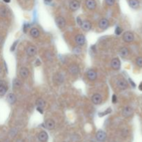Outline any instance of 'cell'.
Wrapping results in <instances>:
<instances>
[{
  "mask_svg": "<svg viewBox=\"0 0 142 142\" xmlns=\"http://www.w3.org/2000/svg\"><path fill=\"white\" fill-rule=\"evenodd\" d=\"M111 67L114 70H119L121 68V62L118 58H114L111 60Z\"/></svg>",
  "mask_w": 142,
  "mask_h": 142,
  "instance_id": "cell-4",
  "label": "cell"
},
{
  "mask_svg": "<svg viewBox=\"0 0 142 142\" xmlns=\"http://www.w3.org/2000/svg\"><path fill=\"white\" fill-rule=\"evenodd\" d=\"M80 6V3L78 0H72L69 4V8L72 11H76L79 9Z\"/></svg>",
  "mask_w": 142,
  "mask_h": 142,
  "instance_id": "cell-7",
  "label": "cell"
},
{
  "mask_svg": "<svg viewBox=\"0 0 142 142\" xmlns=\"http://www.w3.org/2000/svg\"><path fill=\"white\" fill-rule=\"evenodd\" d=\"M45 127L47 128L48 130H53L55 128V122L54 120L47 119L45 121Z\"/></svg>",
  "mask_w": 142,
  "mask_h": 142,
  "instance_id": "cell-19",
  "label": "cell"
},
{
  "mask_svg": "<svg viewBox=\"0 0 142 142\" xmlns=\"http://www.w3.org/2000/svg\"><path fill=\"white\" fill-rule=\"evenodd\" d=\"M109 21L107 20V19L103 18L101 19V20L99 21V28L102 30H105L109 27Z\"/></svg>",
  "mask_w": 142,
  "mask_h": 142,
  "instance_id": "cell-8",
  "label": "cell"
},
{
  "mask_svg": "<svg viewBox=\"0 0 142 142\" xmlns=\"http://www.w3.org/2000/svg\"><path fill=\"white\" fill-rule=\"evenodd\" d=\"M112 112V109L110 107L109 108H107L105 112H99V117H103V116L107 115V114H109V113H111Z\"/></svg>",
  "mask_w": 142,
  "mask_h": 142,
  "instance_id": "cell-27",
  "label": "cell"
},
{
  "mask_svg": "<svg viewBox=\"0 0 142 142\" xmlns=\"http://www.w3.org/2000/svg\"><path fill=\"white\" fill-rule=\"evenodd\" d=\"M6 14H7V11H6V8H4V7L0 8V15L2 17H4L6 16Z\"/></svg>",
  "mask_w": 142,
  "mask_h": 142,
  "instance_id": "cell-28",
  "label": "cell"
},
{
  "mask_svg": "<svg viewBox=\"0 0 142 142\" xmlns=\"http://www.w3.org/2000/svg\"><path fill=\"white\" fill-rule=\"evenodd\" d=\"M117 101V97L115 94H113V96H112V103H116Z\"/></svg>",
  "mask_w": 142,
  "mask_h": 142,
  "instance_id": "cell-33",
  "label": "cell"
},
{
  "mask_svg": "<svg viewBox=\"0 0 142 142\" xmlns=\"http://www.w3.org/2000/svg\"><path fill=\"white\" fill-rule=\"evenodd\" d=\"M133 109H132V107H129V106H126L123 109V111H122V114L124 116V117L128 118L132 117L133 115Z\"/></svg>",
  "mask_w": 142,
  "mask_h": 142,
  "instance_id": "cell-2",
  "label": "cell"
},
{
  "mask_svg": "<svg viewBox=\"0 0 142 142\" xmlns=\"http://www.w3.org/2000/svg\"><path fill=\"white\" fill-rule=\"evenodd\" d=\"M4 2H6V3H10V0H3Z\"/></svg>",
  "mask_w": 142,
  "mask_h": 142,
  "instance_id": "cell-39",
  "label": "cell"
},
{
  "mask_svg": "<svg viewBox=\"0 0 142 142\" xmlns=\"http://www.w3.org/2000/svg\"><path fill=\"white\" fill-rule=\"evenodd\" d=\"M56 25L58 26V27L59 29H63L65 25H66V21H65V19L63 17L59 16L57 17L56 18Z\"/></svg>",
  "mask_w": 142,
  "mask_h": 142,
  "instance_id": "cell-3",
  "label": "cell"
},
{
  "mask_svg": "<svg viewBox=\"0 0 142 142\" xmlns=\"http://www.w3.org/2000/svg\"><path fill=\"white\" fill-rule=\"evenodd\" d=\"M30 34L34 38H37L40 36V31L37 28H32L30 31Z\"/></svg>",
  "mask_w": 142,
  "mask_h": 142,
  "instance_id": "cell-23",
  "label": "cell"
},
{
  "mask_svg": "<svg viewBox=\"0 0 142 142\" xmlns=\"http://www.w3.org/2000/svg\"><path fill=\"white\" fill-rule=\"evenodd\" d=\"M55 78H56V82H58L59 83H62L63 82V80H64V78H63V76L61 75L60 74H57L55 76Z\"/></svg>",
  "mask_w": 142,
  "mask_h": 142,
  "instance_id": "cell-26",
  "label": "cell"
},
{
  "mask_svg": "<svg viewBox=\"0 0 142 142\" xmlns=\"http://www.w3.org/2000/svg\"><path fill=\"white\" fill-rule=\"evenodd\" d=\"M96 139L99 141H104L106 139L107 135H106V133L104 131L99 130V131L97 132L96 134Z\"/></svg>",
  "mask_w": 142,
  "mask_h": 142,
  "instance_id": "cell-14",
  "label": "cell"
},
{
  "mask_svg": "<svg viewBox=\"0 0 142 142\" xmlns=\"http://www.w3.org/2000/svg\"><path fill=\"white\" fill-rule=\"evenodd\" d=\"M69 72L72 75H77L80 72V68L76 64H72L69 67Z\"/></svg>",
  "mask_w": 142,
  "mask_h": 142,
  "instance_id": "cell-6",
  "label": "cell"
},
{
  "mask_svg": "<svg viewBox=\"0 0 142 142\" xmlns=\"http://www.w3.org/2000/svg\"><path fill=\"white\" fill-rule=\"evenodd\" d=\"M76 20H77V22H78V24L79 25H81V24H82V21L81 20V19L80 18V17H77V18H76Z\"/></svg>",
  "mask_w": 142,
  "mask_h": 142,
  "instance_id": "cell-36",
  "label": "cell"
},
{
  "mask_svg": "<svg viewBox=\"0 0 142 142\" xmlns=\"http://www.w3.org/2000/svg\"><path fill=\"white\" fill-rule=\"evenodd\" d=\"M129 6L133 9H137L139 6V0H129Z\"/></svg>",
  "mask_w": 142,
  "mask_h": 142,
  "instance_id": "cell-21",
  "label": "cell"
},
{
  "mask_svg": "<svg viewBox=\"0 0 142 142\" xmlns=\"http://www.w3.org/2000/svg\"><path fill=\"white\" fill-rule=\"evenodd\" d=\"M8 90V85L4 80H0V96H3Z\"/></svg>",
  "mask_w": 142,
  "mask_h": 142,
  "instance_id": "cell-5",
  "label": "cell"
},
{
  "mask_svg": "<svg viewBox=\"0 0 142 142\" xmlns=\"http://www.w3.org/2000/svg\"><path fill=\"white\" fill-rule=\"evenodd\" d=\"M37 110L38 112H39L40 114H42L44 112L43 111V108H42V107H37Z\"/></svg>",
  "mask_w": 142,
  "mask_h": 142,
  "instance_id": "cell-35",
  "label": "cell"
},
{
  "mask_svg": "<svg viewBox=\"0 0 142 142\" xmlns=\"http://www.w3.org/2000/svg\"><path fill=\"white\" fill-rule=\"evenodd\" d=\"M37 53V49L35 46L31 45L29 46L27 49V56H30V57H33L35 56V54Z\"/></svg>",
  "mask_w": 142,
  "mask_h": 142,
  "instance_id": "cell-11",
  "label": "cell"
},
{
  "mask_svg": "<svg viewBox=\"0 0 142 142\" xmlns=\"http://www.w3.org/2000/svg\"><path fill=\"white\" fill-rule=\"evenodd\" d=\"M80 27H82V29L84 31H88L92 29V23L89 20H84L82 22V24L80 25Z\"/></svg>",
  "mask_w": 142,
  "mask_h": 142,
  "instance_id": "cell-16",
  "label": "cell"
},
{
  "mask_svg": "<svg viewBox=\"0 0 142 142\" xmlns=\"http://www.w3.org/2000/svg\"><path fill=\"white\" fill-rule=\"evenodd\" d=\"M136 64L139 67H142V57H139L137 58Z\"/></svg>",
  "mask_w": 142,
  "mask_h": 142,
  "instance_id": "cell-29",
  "label": "cell"
},
{
  "mask_svg": "<svg viewBox=\"0 0 142 142\" xmlns=\"http://www.w3.org/2000/svg\"><path fill=\"white\" fill-rule=\"evenodd\" d=\"M139 89L140 91H142V82H141L140 84H139Z\"/></svg>",
  "mask_w": 142,
  "mask_h": 142,
  "instance_id": "cell-38",
  "label": "cell"
},
{
  "mask_svg": "<svg viewBox=\"0 0 142 142\" xmlns=\"http://www.w3.org/2000/svg\"><path fill=\"white\" fill-rule=\"evenodd\" d=\"M51 1L52 0H44V2H45L46 3H50Z\"/></svg>",
  "mask_w": 142,
  "mask_h": 142,
  "instance_id": "cell-40",
  "label": "cell"
},
{
  "mask_svg": "<svg viewBox=\"0 0 142 142\" xmlns=\"http://www.w3.org/2000/svg\"><path fill=\"white\" fill-rule=\"evenodd\" d=\"M105 2L107 6H112L115 3V0H105Z\"/></svg>",
  "mask_w": 142,
  "mask_h": 142,
  "instance_id": "cell-30",
  "label": "cell"
},
{
  "mask_svg": "<svg viewBox=\"0 0 142 142\" xmlns=\"http://www.w3.org/2000/svg\"><path fill=\"white\" fill-rule=\"evenodd\" d=\"M2 72V67H1V66H0V73Z\"/></svg>",
  "mask_w": 142,
  "mask_h": 142,
  "instance_id": "cell-41",
  "label": "cell"
},
{
  "mask_svg": "<svg viewBox=\"0 0 142 142\" xmlns=\"http://www.w3.org/2000/svg\"><path fill=\"white\" fill-rule=\"evenodd\" d=\"M117 85L121 89H126L128 88V83L125 79H119L117 82Z\"/></svg>",
  "mask_w": 142,
  "mask_h": 142,
  "instance_id": "cell-9",
  "label": "cell"
},
{
  "mask_svg": "<svg viewBox=\"0 0 142 142\" xmlns=\"http://www.w3.org/2000/svg\"><path fill=\"white\" fill-rule=\"evenodd\" d=\"M17 44V41L15 42L14 43H13V44L12 45V47H11V48H10V51H14L15 49V47H16Z\"/></svg>",
  "mask_w": 142,
  "mask_h": 142,
  "instance_id": "cell-32",
  "label": "cell"
},
{
  "mask_svg": "<svg viewBox=\"0 0 142 142\" xmlns=\"http://www.w3.org/2000/svg\"><path fill=\"white\" fill-rule=\"evenodd\" d=\"M134 35H133V33L132 32H130V31H126L125 32L123 35V39L126 42H128V43H130V42H132L133 40H134Z\"/></svg>",
  "mask_w": 142,
  "mask_h": 142,
  "instance_id": "cell-1",
  "label": "cell"
},
{
  "mask_svg": "<svg viewBox=\"0 0 142 142\" xmlns=\"http://www.w3.org/2000/svg\"><path fill=\"white\" fill-rule=\"evenodd\" d=\"M85 5H86L87 8L89 10H94L96 7V2L95 0H86L85 1Z\"/></svg>",
  "mask_w": 142,
  "mask_h": 142,
  "instance_id": "cell-13",
  "label": "cell"
},
{
  "mask_svg": "<svg viewBox=\"0 0 142 142\" xmlns=\"http://www.w3.org/2000/svg\"><path fill=\"white\" fill-rule=\"evenodd\" d=\"M29 75V69L27 67H22L20 69V76L22 78H27Z\"/></svg>",
  "mask_w": 142,
  "mask_h": 142,
  "instance_id": "cell-17",
  "label": "cell"
},
{
  "mask_svg": "<svg viewBox=\"0 0 142 142\" xmlns=\"http://www.w3.org/2000/svg\"><path fill=\"white\" fill-rule=\"evenodd\" d=\"M38 139L41 142H46L48 140V134L45 131H42L38 134Z\"/></svg>",
  "mask_w": 142,
  "mask_h": 142,
  "instance_id": "cell-18",
  "label": "cell"
},
{
  "mask_svg": "<svg viewBox=\"0 0 142 142\" xmlns=\"http://www.w3.org/2000/svg\"><path fill=\"white\" fill-rule=\"evenodd\" d=\"M75 41L76 43L79 46L84 45V44L85 43V37L82 34H78L76 36L75 38Z\"/></svg>",
  "mask_w": 142,
  "mask_h": 142,
  "instance_id": "cell-10",
  "label": "cell"
},
{
  "mask_svg": "<svg viewBox=\"0 0 142 142\" xmlns=\"http://www.w3.org/2000/svg\"><path fill=\"white\" fill-rule=\"evenodd\" d=\"M122 31H123V30H122V29L121 28V27H117V28H116L115 29V33L117 34V35H121V33H122Z\"/></svg>",
  "mask_w": 142,
  "mask_h": 142,
  "instance_id": "cell-31",
  "label": "cell"
},
{
  "mask_svg": "<svg viewBox=\"0 0 142 142\" xmlns=\"http://www.w3.org/2000/svg\"><path fill=\"white\" fill-rule=\"evenodd\" d=\"M129 81H130V83L131 84V85H132L133 87H135V86H136V85H135V83L133 82V80H132L131 78H129Z\"/></svg>",
  "mask_w": 142,
  "mask_h": 142,
  "instance_id": "cell-34",
  "label": "cell"
},
{
  "mask_svg": "<svg viewBox=\"0 0 142 142\" xmlns=\"http://www.w3.org/2000/svg\"><path fill=\"white\" fill-rule=\"evenodd\" d=\"M46 102L45 101L42 99H38L36 101V105H37V107H42V108H44V107L46 106Z\"/></svg>",
  "mask_w": 142,
  "mask_h": 142,
  "instance_id": "cell-25",
  "label": "cell"
},
{
  "mask_svg": "<svg viewBox=\"0 0 142 142\" xmlns=\"http://www.w3.org/2000/svg\"><path fill=\"white\" fill-rule=\"evenodd\" d=\"M129 54V51H128V48L122 47L119 50V55L122 58H126V56Z\"/></svg>",
  "mask_w": 142,
  "mask_h": 142,
  "instance_id": "cell-22",
  "label": "cell"
},
{
  "mask_svg": "<svg viewBox=\"0 0 142 142\" xmlns=\"http://www.w3.org/2000/svg\"><path fill=\"white\" fill-rule=\"evenodd\" d=\"M22 86V82L18 78H15L12 81V87L14 89H19Z\"/></svg>",
  "mask_w": 142,
  "mask_h": 142,
  "instance_id": "cell-24",
  "label": "cell"
},
{
  "mask_svg": "<svg viewBox=\"0 0 142 142\" xmlns=\"http://www.w3.org/2000/svg\"><path fill=\"white\" fill-rule=\"evenodd\" d=\"M35 64H36V66H40V65L41 64V62H40V61L39 59H37V60H36Z\"/></svg>",
  "mask_w": 142,
  "mask_h": 142,
  "instance_id": "cell-37",
  "label": "cell"
},
{
  "mask_svg": "<svg viewBox=\"0 0 142 142\" xmlns=\"http://www.w3.org/2000/svg\"><path fill=\"white\" fill-rule=\"evenodd\" d=\"M102 100H103L102 96L99 94H94L92 96V101L93 103L95 104V105H99V104H101V102H102Z\"/></svg>",
  "mask_w": 142,
  "mask_h": 142,
  "instance_id": "cell-12",
  "label": "cell"
},
{
  "mask_svg": "<svg viewBox=\"0 0 142 142\" xmlns=\"http://www.w3.org/2000/svg\"><path fill=\"white\" fill-rule=\"evenodd\" d=\"M87 77L89 80H95L97 78V73L93 69H89L87 72Z\"/></svg>",
  "mask_w": 142,
  "mask_h": 142,
  "instance_id": "cell-15",
  "label": "cell"
},
{
  "mask_svg": "<svg viewBox=\"0 0 142 142\" xmlns=\"http://www.w3.org/2000/svg\"><path fill=\"white\" fill-rule=\"evenodd\" d=\"M16 100L17 98L15 96V95L14 94H12V93H10V94H8V96H7V101L11 105L14 104L16 102Z\"/></svg>",
  "mask_w": 142,
  "mask_h": 142,
  "instance_id": "cell-20",
  "label": "cell"
}]
</instances>
